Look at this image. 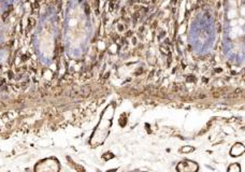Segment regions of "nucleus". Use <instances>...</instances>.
<instances>
[{"instance_id":"f03ea898","label":"nucleus","mask_w":245,"mask_h":172,"mask_svg":"<svg viewBox=\"0 0 245 172\" xmlns=\"http://www.w3.org/2000/svg\"><path fill=\"white\" fill-rule=\"evenodd\" d=\"M90 92H92V88H90V86L86 85V86H83V87L79 90V95L83 96V97H86V96L89 95Z\"/></svg>"},{"instance_id":"7ed1b4c3","label":"nucleus","mask_w":245,"mask_h":172,"mask_svg":"<svg viewBox=\"0 0 245 172\" xmlns=\"http://www.w3.org/2000/svg\"><path fill=\"white\" fill-rule=\"evenodd\" d=\"M191 150H193V148H182V152H189V151H191Z\"/></svg>"},{"instance_id":"f257e3e1","label":"nucleus","mask_w":245,"mask_h":172,"mask_svg":"<svg viewBox=\"0 0 245 172\" xmlns=\"http://www.w3.org/2000/svg\"><path fill=\"white\" fill-rule=\"evenodd\" d=\"M193 164V161H189V160H186V161H183V163H181L180 165L184 166V168H180L178 170L180 171H196L198 170V166H191L189 167Z\"/></svg>"}]
</instances>
